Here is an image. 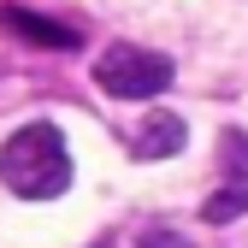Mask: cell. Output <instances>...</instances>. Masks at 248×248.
<instances>
[{
  "instance_id": "cell-1",
  "label": "cell",
  "mask_w": 248,
  "mask_h": 248,
  "mask_svg": "<svg viewBox=\"0 0 248 248\" xmlns=\"http://www.w3.org/2000/svg\"><path fill=\"white\" fill-rule=\"evenodd\" d=\"M0 183L24 201H53L65 195L71 183V154H65V136L53 124H24V130L6 136L0 148Z\"/></svg>"
},
{
  "instance_id": "cell-2",
  "label": "cell",
  "mask_w": 248,
  "mask_h": 248,
  "mask_svg": "<svg viewBox=\"0 0 248 248\" xmlns=\"http://www.w3.org/2000/svg\"><path fill=\"white\" fill-rule=\"evenodd\" d=\"M95 83L112 101H154L171 83V59L154 53V47H136V42H112L95 59Z\"/></svg>"
},
{
  "instance_id": "cell-3",
  "label": "cell",
  "mask_w": 248,
  "mask_h": 248,
  "mask_svg": "<svg viewBox=\"0 0 248 248\" xmlns=\"http://www.w3.org/2000/svg\"><path fill=\"white\" fill-rule=\"evenodd\" d=\"M183 142H189V130H183L177 112H148L136 124V136H130V154H136V160H171Z\"/></svg>"
},
{
  "instance_id": "cell-4",
  "label": "cell",
  "mask_w": 248,
  "mask_h": 248,
  "mask_svg": "<svg viewBox=\"0 0 248 248\" xmlns=\"http://www.w3.org/2000/svg\"><path fill=\"white\" fill-rule=\"evenodd\" d=\"M0 18H6V30H18V36H24V42H36V47H77V42H83L71 24H53V18L24 12V6H6Z\"/></svg>"
},
{
  "instance_id": "cell-5",
  "label": "cell",
  "mask_w": 248,
  "mask_h": 248,
  "mask_svg": "<svg viewBox=\"0 0 248 248\" xmlns=\"http://www.w3.org/2000/svg\"><path fill=\"white\" fill-rule=\"evenodd\" d=\"M201 213H207V225H231V219H242V213H248V177H231Z\"/></svg>"
},
{
  "instance_id": "cell-6",
  "label": "cell",
  "mask_w": 248,
  "mask_h": 248,
  "mask_svg": "<svg viewBox=\"0 0 248 248\" xmlns=\"http://www.w3.org/2000/svg\"><path fill=\"white\" fill-rule=\"evenodd\" d=\"M136 248H189V236H177V231H166V225H160V231H142V242H136Z\"/></svg>"
}]
</instances>
